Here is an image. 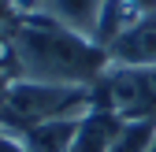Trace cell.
I'll use <instances>...</instances> for the list:
<instances>
[{
	"instance_id": "cell-2",
	"label": "cell",
	"mask_w": 156,
	"mask_h": 152,
	"mask_svg": "<svg viewBox=\"0 0 156 152\" xmlns=\"http://www.w3.org/2000/svg\"><path fill=\"white\" fill-rule=\"evenodd\" d=\"M93 108V89L52 85L34 78H11L0 97V134L23 137L26 130L52 119H78Z\"/></svg>"
},
{
	"instance_id": "cell-8",
	"label": "cell",
	"mask_w": 156,
	"mask_h": 152,
	"mask_svg": "<svg viewBox=\"0 0 156 152\" xmlns=\"http://www.w3.org/2000/svg\"><path fill=\"white\" fill-rule=\"evenodd\" d=\"M156 141V115L152 119H123V130L115 137L112 152H149Z\"/></svg>"
},
{
	"instance_id": "cell-1",
	"label": "cell",
	"mask_w": 156,
	"mask_h": 152,
	"mask_svg": "<svg viewBox=\"0 0 156 152\" xmlns=\"http://www.w3.org/2000/svg\"><path fill=\"white\" fill-rule=\"evenodd\" d=\"M15 78L52 82V85H82L93 89L108 74L112 56L97 41L71 33L48 15H23L11 26Z\"/></svg>"
},
{
	"instance_id": "cell-7",
	"label": "cell",
	"mask_w": 156,
	"mask_h": 152,
	"mask_svg": "<svg viewBox=\"0 0 156 152\" xmlns=\"http://www.w3.org/2000/svg\"><path fill=\"white\" fill-rule=\"evenodd\" d=\"M78 119H82V115H78ZM78 119H52V123H41V126L26 130L19 141L26 145V152H71Z\"/></svg>"
},
{
	"instance_id": "cell-3",
	"label": "cell",
	"mask_w": 156,
	"mask_h": 152,
	"mask_svg": "<svg viewBox=\"0 0 156 152\" xmlns=\"http://www.w3.org/2000/svg\"><path fill=\"white\" fill-rule=\"evenodd\" d=\"M115 67H156V8H145L119 41L108 48Z\"/></svg>"
},
{
	"instance_id": "cell-10",
	"label": "cell",
	"mask_w": 156,
	"mask_h": 152,
	"mask_svg": "<svg viewBox=\"0 0 156 152\" xmlns=\"http://www.w3.org/2000/svg\"><path fill=\"white\" fill-rule=\"evenodd\" d=\"M45 4H48V0H15L19 15H41V11H45Z\"/></svg>"
},
{
	"instance_id": "cell-4",
	"label": "cell",
	"mask_w": 156,
	"mask_h": 152,
	"mask_svg": "<svg viewBox=\"0 0 156 152\" xmlns=\"http://www.w3.org/2000/svg\"><path fill=\"white\" fill-rule=\"evenodd\" d=\"M119 130H123V119L115 115L112 108H89L86 115L78 119L71 152H112Z\"/></svg>"
},
{
	"instance_id": "cell-6",
	"label": "cell",
	"mask_w": 156,
	"mask_h": 152,
	"mask_svg": "<svg viewBox=\"0 0 156 152\" xmlns=\"http://www.w3.org/2000/svg\"><path fill=\"white\" fill-rule=\"evenodd\" d=\"M145 11V4H138V0H104L101 8V19H97V33L93 41L101 48H112L119 37L138 22V15Z\"/></svg>"
},
{
	"instance_id": "cell-13",
	"label": "cell",
	"mask_w": 156,
	"mask_h": 152,
	"mask_svg": "<svg viewBox=\"0 0 156 152\" xmlns=\"http://www.w3.org/2000/svg\"><path fill=\"white\" fill-rule=\"evenodd\" d=\"M149 152H156V141H152V148H149Z\"/></svg>"
},
{
	"instance_id": "cell-9",
	"label": "cell",
	"mask_w": 156,
	"mask_h": 152,
	"mask_svg": "<svg viewBox=\"0 0 156 152\" xmlns=\"http://www.w3.org/2000/svg\"><path fill=\"white\" fill-rule=\"evenodd\" d=\"M19 8H15V0H0V26H15L19 22Z\"/></svg>"
},
{
	"instance_id": "cell-5",
	"label": "cell",
	"mask_w": 156,
	"mask_h": 152,
	"mask_svg": "<svg viewBox=\"0 0 156 152\" xmlns=\"http://www.w3.org/2000/svg\"><path fill=\"white\" fill-rule=\"evenodd\" d=\"M101 8H104V0H48L41 15H48L52 22H60L63 30L82 33V37H89V41H93Z\"/></svg>"
},
{
	"instance_id": "cell-12",
	"label": "cell",
	"mask_w": 156,
	"mask_h": 152,
	"mask_svg": "<svg viewBox=\"0 0 156 152\" xmlns=\"http://www.w3.org/2000/svg\"><path fill=\"white\" fill-rule=\"evenodd\" d=\"M8 82H11V74H4V71H0V97H4V89H8Z\"/></svg>"
},
{
	"instance_id": "cell-11",
	"label": "cell",
	"mask_w": 156,
	"mask_h": 152,
	"mask_svg": "<svg viewBox=\"0 0 156 152\" xmlns=\"http://www.w3.org/2000/svg\"><path fill=\"white\" fill-rule=\"evenodd\" d=\"M0 152H26V145L19 141V137H8V134H0Z\"/></svg>"
}]
</instances>
